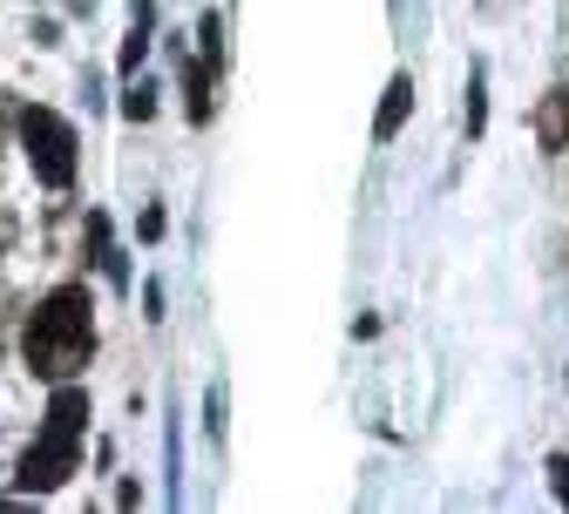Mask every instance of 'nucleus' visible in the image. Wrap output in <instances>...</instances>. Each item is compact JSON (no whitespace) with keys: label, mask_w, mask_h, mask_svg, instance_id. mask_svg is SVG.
Listing matches in <instances>:
<instances>
[{"label":"nucleus","mask_w":569,"mask_h":514,"mask_svg":"<svg viewBox=\"0 0 569 514\" xmlns=\"http://www.w3.org/2000/svg\"><path fill=\"white\" fill-rule=\"evenodd\" d=\"M21 352L41 380H76L89 352H96V299H89V284H54L48 299L34 305L28 332H21Z\"/></svg>","instance_id":"f257e3e1"},{"label":"nucleus","mask_w":569,"mask_h":514,"mask_svg":"<svg viewBox=\"0 0 569 514\" xmlns=\"http://www.w3.org/2000/svg\"><path fill=\"white\" fill-rule=\"evenodd\" d=\"M21 150H28V163H34V177L48 190L76 183V129H68L54 109H21Z\"/></svg>","instance_id":"f03ea898"},{"label":"nucleus","mask_w":569,"mask_h":514,"mask_svg":"<svg viewBox=\"0 0 569 514\" xmlns=\"http://www.w3.org/2000/svg\"><path fill=\"white\" fill-rule=\"evenodd\" d=\"M76 461H82V440H68V433H34V447L21 454V474H14V487L21 494H54L68 474H76Z\"/></svg>","instance_id":"7ed1b4c3"},{"label":"nucleus","mask_w":569,"mask_h":514,"mask_svg":"<svg viewBox=\"0 0 569 514\" xmlns=\"http://www.w3.org/2000/svg\"><path fill=\"white\" fill-rule=\"evenodd\" d=\"M536 142L556 157V150H569V89H549L542 95V109H536Z\"/></svg>","instance_id":"20e7f679"},{"label":"nucleus","mask_w":569,"mask_h":514,"mask_svg":"<svg viewBox=\"0 0 569 514\" xmlns=\"http://www.w3.org/2000/svg\"><path fill=\"white\" fill-rule=\"evenodd\" d=\"M407 109H413V75H393V82H387V102H380V115H373V135L393 142L400 122H407Z\"/></svg>","instance_id":"39448f33"},{"label":"nucleus","mask_w":569,"mask_h":514,"mask_svg":"<svg viewBox=\"0 0 569 514\" xmlns=\"http://www.w3.org/2000/svg\"><path fill=\"white\" fill-rule=\"evenodd\" d=\"M183 95H190V122H210V61H190Z\"/></svg>","instance_id":"423d86ee"},{"label":"nucleus","mask_w":569,"mask_h":514,"mask_svg":"<svg viewBox=\"0 0 569 514\" xmlns=\"http://www.w3.org/2000/svg\"><path fill=\"white\" fill-rule=\"evenodd\" d=\"M142 54H150V21H136V34L122 41V75H136V68H142Z\"/></svg>","instance_id":"0eeeda50"},{"label":"nucleus","mask_w":569,"mask_h":514,"mask_svg":"<svg viewBox=\"0 0 569 514\" xmlns=\"http://www.w3.org/2000/svg\"><path fill=\"white\" fill-rule=\"evenodd\" d=\"M122 115H129V122H150V115H157V95H150V82L122 95Z\"/></svg>","instance_id":"6e6552de"},{"label":"nucleus","mask_w":569,"mask_h":514,"mask_svg":"<svg viewBox=\"0 0 569 514\" xmlns=\"http://www.w3.org/2000/svg\"><path fill=\"white\" fill-rule=\"evenodd\" d=\"M481 95H488V89H481V75H475V82H468V109H461V115H468V135L488 129V102H481Z\"/></svg>","instance_id":"1a4fd4ad"},{"label":"nucleus","mask_w":569,"mask_h":514,"mask_svg":"<svg viewBox=\"0 0 569 514\" xmlns=\"http://www.w3.org/2000/svg\"><path fill=\"white\" fill-rule=\"evenodd\" d=\"M549 487H556V501L569 507V454H549Z\"/></svg>","instance_id":"9d476101"},{"label":"nucleus","mask_w":569,"mask_h":514,"mask_svg":"<svg viewBox=\"0 0 569 514\" xmlns=\"http://www.w3.org/2000/svg\"><path fill=\"white\" fill-rule=\"evenodd\" d=\"M136 231H142V244H157V238H163V210H142V224H136Z\"/></svg>","instance_id":"9b49d317"}]
</instances>
